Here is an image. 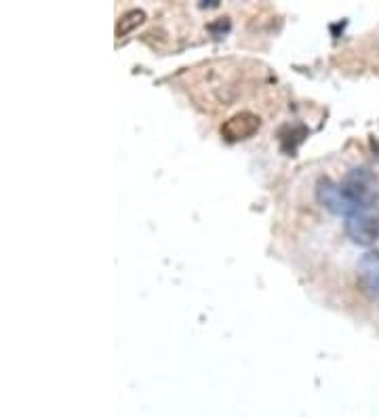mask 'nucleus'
Returning <instances> with one entry per match:
<instances>
[{"instance_id":"nucleus-1","label":"nucleus","mask_w":379,"mask_h":417,"mask_svg":"<svg viewBox=\"0 0 379 417\" xmlns=\"http://www.w3.org/2000/svg\"><path fill=\"white\" fill-rule=\"evenodd\" d=\"M344 194L358 211H371L379 203V181L367 169H354L339 183Z\"/></svg>"},{"instance_id":"nucleus-2","label":"nucleus","mask_w":379,"mask_h":417,"mask_svg":"<svg viewBox=\"0 0 379 417\" xmlns=\"http://www.w3.org/2000/svg\"><path fill=\"white\" fill-rule=\"evenodd\" d=\"M316 196H318V203L322 207H327L331 213L335 215H344V217H352L354 213H360L352 203L350 199L344 194V190H341L339 183L331 181L329 177H322L316 185Z\"/></svg>"},{"instance_id":"nucleus-3","label":"nucleus","mask_w":379,"mask_h":417,"mask_svg":"<svg viewBox=\"0 0 379 417\" xmlns=\"http://www.w3.org/2000/svg\"><path fill=\"white\" fill-rule=\"evenodd\" d=\"M356 276L360 291L375 303H379V251H369L358 259Z\"/></svg>"},{"instance_id":"nucleus-4","label":"nucleus","mask_w":379,"mask_h":417,"mask_svg":"<svg viewBox=\"0 0 379 417\" xmlns=\"http://www.w3.org/2000/svg\"><path fill=\"white\" fill-rule=\"evenodd\" d=\"M344 227H346V234L354 243L365 245V247L373 245L379 238V219L367 211H360V213H354L352 217H346Z\"/></svg>"},{"instance_id":"nucleus-5","label":"nucleus","mask_w":379,"mask_h":417,"mask_svg":"<svg viewBox=\"0 0 379 417\" xmlns=\"http://www.w3.org/2000/svg\"><path fill=\"white\" fill-rule=\"evenodd\" d=\"M259 127H261V119L257 116V114L243 110L221 125V135L227 141H240V139L253 137L259 131Z\"/></svg>"},{"instance_id":"nucleus-6","label":"nucleus","mask_w":379,"mask_h":417,"mask_svg":"<svg viewBox=\"0 0 379 417\" xmlns=\"http://www.w3.org/2000/svg\"><path fill=\"white\" fill-rule=\"evenodd\" d=\"M143 19H145V13H143V11H139V9L127 11V13L116 21V36H119V38L127 36V34L133 32L139 23H143Z\"/></svg>"}]
</instances>
